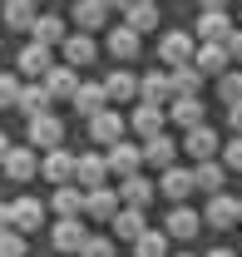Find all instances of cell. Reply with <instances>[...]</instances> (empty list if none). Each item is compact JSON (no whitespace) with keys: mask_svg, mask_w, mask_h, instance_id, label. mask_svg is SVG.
<instances>
[{"mask_svg":"<svg viewBox=\"0 0 242 257\" xmlns=\"http://www.w3.org/2000/svg\"><path fill=\"white\" fill-rule=\"evenodd\" d=\"M40 168H45V159H40L35 144H5V173H10L15 183H30Z\"/></svg>","mask_w":242,"mask_h":257,"instance_id":"obj_1","label":"cell"},{"mask_svg":"<svg viewBox=\"0 0 242 257\" xmlns=\"http://www.w3.org/2000/svg\"><path fill=\"white\" fill-rule=\"evenodd\" d=\"M40 223H45V203H40V198H15V203H5V208H0V227L35 232Z\"/></svg>","mask_w":242,"mask_h":257,"instance_id":"obj_2","label":"cell"},{"mask_svg":"<svg viewBox=\"0 0 242 257\" xmlns=\"http://www.w3.org/2000/svg\"><path fill=\"white\" fill-rule=\"evenodd\" d=\"M158 60L168 64V69H178V64H193V60H198L193 30H168L163 40H158Z\"/></svg>","mask_w":242,"mask_h":257,"instance_id":"obj_3","label":"cell"},{"mask_svg":"<svg viewBox=\"0 0 242 257\" xmlns=\"http://www.w3.org/2000/svg\"><path fill=\"white\" fill-rule=\"evenodd\" d=\"M25 144H35V149H64V119L60 114H35L30 128H25Z\"/></svg>","mask_w":242,"mask_h":257,"instance_id":"obj_4","label":"cell"},{"mask_svg":"<svg viewBox=\"0 0 242 257\" xmlns=\"http://www.w3.org/2000/svg\"><path fill=\"white\" fill-rule=\"evenodd\" d=\"M212 232H227V227L242 223V198H227V193H208V208H203Z\"/></svg>","mask_w":242,"mask_h":257,"instance_id":"obj_5","label":"cell"},{"mask_svg":"<svg viewBox=\"0 0 242 257\" xmlns=\"http://www.w3.org/2000/svg\"><path fill=\"white\" fill-rule=\"evenodd\" d=\"M124 134H129V119H124L119 109H104V114H94V119H89V139L99 144V149H114Z\"/></svg>","mask_w":242,"mask_h":257,"instance_id":"obj_6","label":"cell"},{"mask_svg":"<svg viewBox=\"0 0 242 257\" xmlns=\"http://www.w3.org/2000/svg\"><path fill=\"white\" fill-rule=\"evenodd\" d=\"M139 45H144V35L134 30L129 20H124V25H114V30L104 35V50H109V55H114V60H119V64L139 60Z\"/></svg>","mask_w":242,"mask_h":257,"instance_id":"obj_7","label":"cell"},{"mask_svg":"<svg viewBox=\"0 0 242 257\" xmlns=\"http://www.w3.org/2000/svg\"><path fill=\"white\" fill-rule=\"evenodd\" d=\"M20 74H30V79H45L50 69H55V45H45V40H30L25 50H20Z\"/></svg>","mask_w":242,"mask_h":257,"instance_id":"obj_8","label":"cell"},{"mask_svg":"<svg viewBox=\"0 0 242 257\" xmlns=\"http://www.w3.org/2000/svg\"><path fill=\"white\" fill-rule=\"evenodd\" d=\"M183 154H188L193 163L217 159V154H222V139H217V134H212L208 124H198V128H188V134H183Z\"/></svg>","mask_w":242,"mask_h":257,"instance_id":"obj_9","label":"cell"},{"mask_svg":"<svg viewBox=\"0 0 242 257\" xmlns=\"http://www.w3.org/2000/svg\"><path fill=\"white\" fill-rule=\"evenodd\" d=\"M50 242H55V252H84V242H89V227L79 223V218H60L55 232H50Z\"/></svg>","mask_w":242,"mask_h":257,"instance_id":"obj_10","label":"cell"},{"mask_svg":"<svg viewBox=\"0 0 242 257\" xmlns=\"http://www.w3.org/2000/svg\"><path fill=\"white\" fill-rule=\"evenodd\" d=\"M163 124H168V104H153V99H144V104L129 114V128H134V134H144V139L163 134Z\"/></svg>","mask_w":242,"mask_h":257,"instance_id":"obj_11","label":"cell"},{"mask_svg":"<svg viewBox=\"0 0 242 257\" xmlns=\"http://www.w3.org/2000/svg\"><path fill=\"white\" fill-rule=\"evenodd\" d=\"M40 173H45L55 188H64V183H74V173H79V154H69V149H50Z\"/></svg>","mask_w":242,"mask_h":257,"instance_id":"obj_12","label":"cell"},{"mask_svg":"<svg viewBox=\"0 0 242 257\" xmlns=\"http://www.w3.org/2000/svg\"><path fill=\"white\" fill-rule=\"evenodd\" d=\"M144 149L139 144H129V139H119L114 149H109V168H114V178H134V173H144Z\"/></svg>","mask_w":242,"mask_h":257,"instance_id":"obj_13","label":"cell"},{"mask_svg":"<svg viewBox=\"0 0 242 257\" xmlns=\"http://www.w3.org/2000/svg\"><path fill=\"white\" fill-rule=\"evenodd\" d=\"M168 237H178V242H188V237H198V232H203V227H208V218H203V213H193V208H188V203H173V213H168Z\"/></svg>","mask_w":242,"mask_h":257,"instance_id":"obj_14","label":"cell"},{"mask_svg":"<svg viewBox=\"0 0 242 257\" xmlns=\"http://www.w3.org/2000/svg\"><path fill=\"white\" fill-rule=\"evenodd\" d=\"M237 30L227 10H198V40H212V45H227V35Z\"/></svg>","mask_w":242,"mask_h":257,"instance_id":"obj_15","label":"cell"},{"mask_svg":"<svg viewBox=\"0 0 242 257\" xmlns=\"http://www.w3.org/2000/svg\"><path fill=\"white\" fill-rule=\"evenodd\" d=\"M173 69H149L139 79V99H153V104H173Z\"/></svg>","mask_w":242,"mask_h":257,"instance_id":"obj_16","label":"cell"},{"mask_svg":"<svg viewBox=\"0 0 242 257\" xmlns=\"http://www.w3.org/2000/svg\"><path fill=\"white\" fill-rule=\"evenodd\" d=\"M109 154H79V173H74V183L79 188H104L109 183Z\"/></svg>","mask_w":242,"mask_h":257,"instance_id":"obj_17","label":"cell"},{"mask_svg":"<svg viewBox=\"0 0 242 257\" xmlns=\"http://www.w3.org/2000/svg\"><path fill=\"white\" fill-rule=\"evenodd\" d=\"M55 213L60 218H84L89 213V188H79V183H64V188H55Z\"/></svg>","mask_w":242,"mask_h":257,"instance_id":"obj_18","label":"cell"},{"mask_svg":"<svg viewBox=\"0 0 242 257\" xmlns=\"http://www.w3.org/2000/svg\"><path fill=\"white\" fill-rule=\"evenodd\" d=\"M158 188L168 193L173 203H188V193H198V178H193V168H178V163H173V168L158 173Z\"/></svg>","mask_w":242,"mask_h":257,"instance_id":"obj_19","label":"cell"},{"mask_svg":"<svg viewBox=\"0 0 242 257\" xmlns=\"http://www.w3.org/2000/svg\"><path fill=\"white\" fill-rule=\"evenodd\" d=\"M119 208H124V193L119 188H109V183H104V188H89V218H94V223H114Z\"/></svg>","mask_w":242,"mask_h":257,"instance_id":"obj_20","label":"cell"},{"mask_svg":"<svg viewBox=\"0 0 242 257\" xmlns=\"http://www.w3.org/2000/svg\"><path fill=\"white\" fill-rule=\"evenodd\" d=\"M60 50H64V64H74V69H89L94 55H99V45H94V35H89V30H74V35L60 45Z\"/></svg>","mask_w":242,"mask_h":257,"instance_id":"obj_21","label":"cell"},{"mask_svg":"<svg viewBox=\"0 0 242 257\" xmlns=\"http://www.w3.org/2000/svg\"><path fill=\"white\" fill-rule=\"evenodd\" d=\"M109 227H114V237H119V242H129V247H134V242L149 232V223H144V208H129V203L119 208V218H114Z\"/></svg>","mask_w":242,"mask_h":257,"instance_id":"obj_22","label":"cell"},{"mask_svg":"<svg viewBox=\"0 0 242 257\" xmlns=\"http://www.w3.org/2000/svg\"><path fill=\"white\" fill-rule=\"evenodd\" d=\"M168 119H173L183 134H188V128H198V124H203V99H198V94H173Z\"/></svg>","mask_w":242,"mask_h":257,"instance_id":"obj_23","label":"cell"},{"mask_svg":"<svg viewBox=\"0 0 242 257\" xmlns=\"http://www.w3.org/2000/svg\"><path fill=\"white\" fill-rule=\"evenodd\" d=\"M45 84H50V94H55V99H74L84 79H79V69H74V64H55V69L45 74Z\"/></svg>","mask_w":242,"mask_h":257,"instance_id":"obj_24","label":"cell"},{"mask_svg":"<svg viewBox=\"0 0 242 257\" xmlns=\"http://www.w3.org/2000/svg\"><path fill=\"white\" fill-rule=\"evenodd\" d=\"M178 149H183V144H173L168 134H153V139H144V159H149L153 168H158V173H163V168H173Z\"/></svg>","mask_w":242,"mask_h":257,"instance_id":"obj_25","label":"cell"},{"mask_svg":"<svg viewBox=\"0 0 242 257\" xmlns=\"http://www.w3.org/2000/svg\"><path fill=\"white\" fill-rule=\"evenodd\" d=\"M69 104H74V109H79L84 119H94V114H104V109H109L114 99H109V89H104V84H79V94L69 99Z\"/></svg>","mask_w":242,"mask_h":257,"instance_id":"obj_26","label":"cell"},{"mask_svg":"<svg viewBox=\"0 0 242 257\" xmlns=\"http://www.w3.org/2000/svg\"><path fill=\"white\" fill-rule=\"evenodd\" d=\"M227 163L222 159H203V163H193V178H198V188L203 193H222V183H227Z\"/></svg>","mask_w":242,"mask_h":257,"instance_id":"obj_27","label":"cell"},{"mask_svg":"<svg viewBox=\"0 0 242 257\" xmlns=\"http://www.w3.org/2000/svg\"><path fill=\"white\" fill-rule=\"evenodd\" d=\"M193 64H198L203 74H227V69H232V55H227V45H212V40H203Z\"/></svg>","mask_w":242,"mask_h":257,"instance_id":"obj_28","label":"cell"},{"mask_svg":"<svg viewBox=\"0 0 242 257\" xmlns=\"http://www.w3.org/2000/svg\"><path fill=\"white\" fill-rule=\"evenodd\" d=\"M119 193H124V203H129V208H149L153 193H163V188H158V183H149L144 173H134V178H119Z\"/></svg>","mask_w":242,"mask_h":257,"instance_id":"obj_29","label":"cell"},{"mask_svg":"<svg viewBox=\"0 0 242 257\" xmlns=\"http://www.w3.org/2000/svg\"><path fill=\"white\" fill-rule=\"evenodd\" d=\"M109 5L104 0H74V30H104Z\"/></svg>","mask_w":242,"mask_h":257,"instance_id":"obj_30","label":"cell"},{"mask_svg":"<svg viewBox=\"0 0 242 257\" xmlns=\"http://www.w3.org/2000/svg\"><path fill=\"white\" fill-rule=\"evenodd\" d=\"M104 89H109L114 104H129V99L139 94V79H134L129 69H109V74H104Z\"/></svg>","mask_w":242,"mask_h":257,"instance_id":"obj_31","label":"cell"},{"mask_svg":"<svg viewBox=\"0 0 242 257\" xmlns=\"http://www.w3.org/2000/svg\"><path fill=\"white\" fill-rule=\"evenodd\" d=\"M50 104H55L50 84H25V94H20V114H25V119H35V114H50Z\"/></svg>","mask_w":242,"mask_h":257,"instance_id":"obj_32","label":"cell"},{"mask_svg":"<svg viewBox=\"0 0 242 257\" xmlns=\"http://www.w3.org/2000/svg\"><path fill=\"white\" fill-rule=\"evenodd\" d=\"M35 40H45V45H64V40H69V25H64V15H40V20H35Z\"/></svg>","mask_w":242,"mask_h":257,"instance_id":"obj_33","label":"cell"},{"mask_svg":"<svg viewBox=\"0 0 242 257\" xmlns=\"http://www.w3.org/2000/svg\"><path fill=\"white\" fill-rule=\"evenodd\" d=\"M124 20H129L139 35H144V30H158V0H134V10H129Z\"/></svg>","mask_w":242,"mask_h":257,"instance_id":"obj_34","label":"cell"},{"mask_svg":"<svg viewBox=\"0 0 242 257\" xmlns=\"http://www.w3.org/2000/svg\"><path fill=\"white\" fill-rule=\"evenodd\" d=\"M134 257H168V227H163V232L149 227V232L134 242Z\"/></svg>","mask_w":242,"mask_h":257,"instance_id":"obj_35","label":"cell"},{"mask_svg":"<svg viewBox=\"0 0 242 257\" xmlns=\"http://www.w3.org/2000/svg\"><path fill=\"white\" fill-rule=\"evenodd\" d=\"M203 79H208V74H203L198 64H178V69H173V89H178V94H203Z\"/></svg>","mask_w":242,"mask_h":257,"instance_id":"obj_36","label":"cell"},{"mask_svg":"<svg viewBox=\"0 0 242 257\" xmlns=\"http://www.w3.org/2000/svg\"><path fill=\"white\" fill-rule=\"evenodd\" d=\"M35 5H15V0H5V25L10 30H35Z\"/></svg>","mask_w":242,"mask_h":257,"instance_id":"obj_37","label":"cell"},{"mask_svg":"<svg viewBox=\"0 0 242 257\" xmlns=\"http://www.w3.org/2000/svg\"><path fill=\"white\" fill-rule=\"evenodd\" d=\"M217 94H222V104H237V99H242V69L217 74Z\"/></svg>","mask_w":242,"mask_h":257,"instance_id":"obj_38","label":"cell"},{"mask_svg":"<svg viewBox=\"0 0 242 257\" xmlns=\"http://www.w3.org/2000/svg\"><path fill=\"white\" fill-rule=\"evenodd\" d=\"M0 257H25V232L20 227H0Z\"/></svg>","mask_w":242,"mask_h":257,"instance_id":"obj_39","label":"cell"},{"mask_svg":"<svg viewBox=\"0 0 242 257\" xmlns=\"http://www.w3.org/2000/svg\"><path fill=\"white\" fill-rule=\"evenodd\" d=\"M20 94H25L20 74H5V79H0V104H5V109H20Z\"/></svg>","mask_w":242,"mask_h":257,"instance_id":"obj_40","label":"cell"},{"mask_svg":"<svg viewBox=\"0 0 242 257\" xmlns=\"http://www.w3.org/2000/svg\"><path fill=\"white\" fill-rule=\"evenodd\" d=\"M79 257H114V237H99V232H89V242H84V252Z\"/></svg>","mask_w":242,"mask_h":257,"instance_id":"obj_41","label":"cell"},{"mask_svg":"<svg viewBox=\"0 0 242 257\" xmlns=\"http://www.w3.org/2000/svg\"><path fill=\"white\" fill-rule=\"evenodd\" d=\"M222 163H227L232 173H242V134H232V139L222 144Z\"/></svg>","mask_w":242,"mask_h":257,"instance_id":"obj_42","label":"cell"},{"mask_svg":"<svg viewBox=\"0 0 242 257\" xmlns=\"http://www.w3.org/2000/svg\"><path fill=\"white\" fill-rule=\"evenodd\" d=\"M227 55H232V64H242V25L227 35Z\"/></svg>","mask_w":242,"mask_h":257,"instance_id":"obj_43","label":"cell"},{"mask_svg":"<svg viewBox=\"0 0 242 257\" xmlns=\"http://www.w3.org/2000/svg\"><path fill=\"white\" fill-rule=\"evenodd\" d=\"M227 124H232V134H242V99H237V104H227Z\"/></svg>","mask_w":242,"mask_h":257,"instance_id":"obj_44","label":"cell"},{"mask_svg":"<svg viewBox=\"0 0 242 257\" xmlns=\"http://www.w3.org/2000/svg\"><path fill=\"white\" fill-rule=\"evenodd\" d=\"M232 0H198V10H227Z\"/></svg>","mask_w":242,"mask_h":257,"instance_id":"obj_45","label":"cell"},{"mask_svg":"<svg viewBox=\"0 0 242 257\" xmlns=\"http://www.w3.org/2000/svg\"><path fill=\"white\" fill-rule=\"evenodd\" d=\"M104 5H109V10H124V15L134 10V0H104Z\"/></svg>","mask_w":242,"mask_h":257,"instance_id":"obj_46","label":"cell"},{"mask_svg":"<svg viewBox=\"0 0 242 257\" xmlns=\"http://www.w3.org/2000/svg\"><path fill=\"white\" fill-rule=\"evenodd\" d=\"M208 257H237V252H232V247H212Z\"/></svg>","mask_w":242,"mask_h":257,"instance_id":"obj_47","label":"cell"},{"mask_svg":"<svg viewBox=\"0 0 242 257\" xmlns=\"http://www.w3.org/2000/svg\"><path fill=\"white\" fill-rule=\"evenodd\" d=\"M15 5H40V0H15Z\"/></svg>","mask_w":242,"mask_h":257,"instance_id":"obj_48","label":"cell"},{"mask_svg":"<svg viewBox=\"0 0 242 257\" xmlns=\"http://www.w3.org/2000/svg\"><path fill=\"white\" fill-rule=\"evenodd\" d=\"M178 257H198V252H178Z\"/></svg>","mask_w":242,"mask_h":257,"instance_id":"obj_49","label":"cell"},{"mask_svg":"<svg viewBox=\"0 0 242 257\" xmlns=\"http://www.w3.org/2000/svg\"><path fill=\"white\" fill-rule=\"evenodd\" d=\"M237 25H242V20H237Z\"/></svg>","mask_w":242,"mask_h":257,"instance_id":"obj_50","label":"cell"}]
</instances>
